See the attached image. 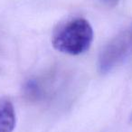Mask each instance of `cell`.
Wrapping results in <instances>:
<instances>
[{
    "label": "cell",
    "mask_w": 132,
    "mask_h": 132,
    "mask_svg": "<svg viewBox=\"0 0 132 132\" xmlns=\"http://www.w3.org/2000/svg\"><path fill=\"white\" fill-rule=\"evenodd\" d=\"M93 30L84 18L77 17L61 24L53 35V45L57 51L70 55H79L90 49Z\"/></svg>",
    "instance_id": "obj_1"
},
{
    "label": "cell",
    "mask_w": 132,
    "mask_h": 132,
    "mask_svg": "<svg viewBox=\"0 0 132 132\" xmlns=\"http://www.w3.org/2000/svg\"><path fill=\"white\" fill-rule=\"evenodd\" d=\"M132 46V35L123 34L112 40L101 53L99 67L101 72H108L129 53Z\"/></svg>",
    "instance_id": "obj_2"
},
{
    "label": "cell",
    "mask_w": 132,
    "mask_h": 132,
    "mask_svg": "<svg viewBox=\"0 0 132 132\" xmlns=\"http://www.w3.org/2000/svg\"><path fill=\"white\" fill-rule=\"evenodd\" d=\"M15 122V111L12 101L7 97H0V132H13Z\"/></svg>",
    "instance_id": "obj_3"
},
{
    "label": "cell",
    "mask_w": 132,
    "mask_h": 132,
    "mask_svg": "<svg viewBox=\"0 0 132 132\" xmlns=\"http://www.w3.org/2000/svg\"><path fill=\"white\" fill-rule=\"evenodd\" d=\"M27 92L30 94L31 96H36V94L38 93V86H37L36 82L34 81H29L26 84V87Z\"/></svg>",
    "instance_id": "obj_4"
},
{
    "label": "cell",
    "mask_w": 132,
    "mask_h": 132,
    "mask_svg": "<svg viewBox=\"0 0 132 132\" xmlns=\"http://www.w3.org/2000/svg\"><path fill=\"white\" fill-rule=\"evenodd\" d=\"M102 1L104 3H107V4H109V5H114V4H116V3H117L119 0H102Z\"/></svg>",
    "instance_id": "obj_5"
},
{
    "label": "cell",
    "mask_w": 132,
    "mask_h": 132,
    "mask_svg": "<svg viewBox=\"0 0 132 132\" xmlns=\"http://www.w3.org/2000/svg\"><path fill=\"white\" fill-rule=\"evenodd\" d=\"M131 120H132V116H131Z\"/></svg>",
    "instance_id": "obj_6"
}]
</instances>
